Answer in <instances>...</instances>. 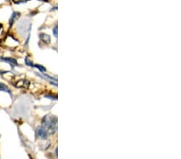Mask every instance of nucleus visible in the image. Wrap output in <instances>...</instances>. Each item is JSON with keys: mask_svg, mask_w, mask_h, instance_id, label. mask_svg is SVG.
<instances>
[{"mask_svg": "<svg viewBox=\"0 0 181 159\" xmlns=\"http://www.w3.org/2000/svg\"><path fill=\"white\" fill-rule=\"evenodd\" d=\"M43 127L46 129L48 133L53 134L56 133V131L57 129V119L54 116H46L44 117L43 121Z\"/></svg>", "mask_w": 181, "mask_h": 159, "instance_id": "f257e3e1", "label": "nucleus"}, {"mask_svg": "<svg viewBox=\"0 0 181 159\" xmlns=\"http://www.w3.org/2000/svg\"><path fill=\"white\" fill-rule=\"evenodd\" d=\"M36 133L39 138H42V139H46L48 138V132L44 127H39L36 130Z\"/></svg>", "mask_w": 181, "mask_h": 159, "instance_id": "f03ea898", "label": "nucleus"}, {"mask_svg": "<svg viewBox=\"0 0 181 159\" xmlns=\"http://www.w3.org/2000/svg\"><path fill=\"white\" fill-rule=\"evenodd\" d=\"M0 91H2V92H5V93H9L10 95H11V92L9 89V88L7 87L6 84L2 83H0Z\"/></svg>", "mask_w": 181, "mask_h": 159, "instance_id": "7ed1b4c3", "label": "nucleus"}, {"mask_svg": "<svg viewBox=\"0 0 181 159\" xmlns=\"http://www.w3.org/2000/svg\"><path fill=\"white\" fill-rule=\"evenodd\" d=\"M29 84V82L27 81H25V80H22V81H19L18 83L16 84V87H19V88H22V87H25V86H27Z\"/></svg>", "mask_w": 181, "mask_h": 159, "instance_id": "20e7f679", "label": "nucleus"}, {"mask_svg": "<svg viewBox=\"0 0 181 159\" xmlns=\"http://www.w3.org/2000/svg\"><path fill=\"white\" fill-rule=\"evenodd\" d=\"M19 16V12H14V13L12 14L11 18V19H10V24H13V23H14V21H15V19H16V18H18Z\"/></svg>", "mask_w": 181, "mask_h": 159, "instance_id": "39448f33", "label": "nucleus"}, {"mask_svg": "<svg viewBox=\"0 0 181 159\" xmlns=\"http://www.w3.org/2000/svg\"><path fill=\"white\" fill-rule=\"evenodd\" d=\"M2 59H3V61L7 62V63H9V64H17L16 61H15V59H8V58H2Z\"/></svg>", "mask_w": 181, "mask_h": 159, "instance_id": "423d86ee", "label": "nucleus"}, {"mask_svg": "<svg viewBox=\"0 0 181 159\" xmlns=\"http://www.w3.org/2000/svg\"><path fill=\"white\" fill-rule=\"evenodd\" d=\"M36 68H38L39 70H40L41 72H45L46 71L45 68L42 66V65H40V64H36Z\"/></svg>", "mask_w": 181, "mask_h": 159, "instance_id": "0eeeda50", "label": "nucleus"}, {"mask_svg": "<svg viewBox=\"0 0 181 159\" xmlns=\"http://www.w3.org/2000/svg\"><path fill=\"white\" fill-rule=\"evenodd\" d=\"M25 63H26L27 65H29V66H31V67H33V64H32V62L30 61L27 58L26 59H25Z\"/></svg>", "mask_w": 181, "mask_h": 159, "instance_id": "6e6552de", "label": "nucleus"}, {"mask_svg": "<svg viewBox=\"0 0 181 159\" xmlns=\"http://www.w3.org/2000/svg\"><path fill=\"white\" fill-rule=\"evenodd\" d=\"M53 32H54V36H55V37H57V27H56L55 28H54Z\"/></svg>", "mask_w": 181, "mask_h": 159, "instance_id": "1a4fd4ad", "label": "nucleus"}]
</instances>
